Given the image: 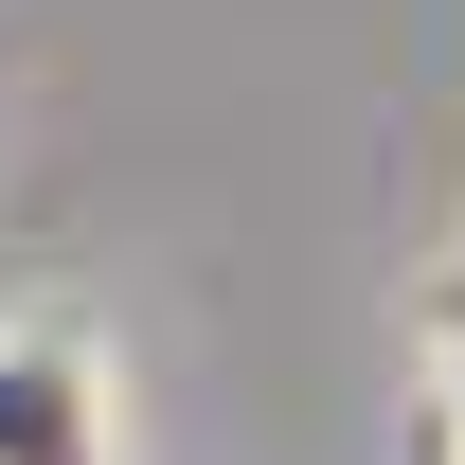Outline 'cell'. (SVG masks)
I'll return each mask as SVG.
<instances>
[{"instance_id": "cell-2", "label": "cell", "mask_w": 465, "mask_h": 465, "mask_svg": "<svg viewBox=\"0 0 465 465\" xmlns=\"http://www.w3.org/2000/svg\"><path fill=\"white\" fill-rule=\"evenodd\" d=\"M430 341H448V430H465V269H448V304H430Z\"/></svg>"}, {"instance_id": "cell-1", "label": "cell", "mask_w": 465, "mask_h": 465, "mask_svg": "<svg viewBox=\"0 0 465 465\" xmlns=\"http://www.w3.org/2000/svg\"><path fill=\"white\" fill-rule=\"evenodd\" d=\"M0 465H125V376L72 322H0Z\"/></svg>"}]
</instances>
